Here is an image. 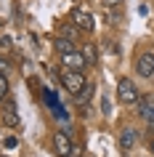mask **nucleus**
<instances>
[{
  "mask_svg": "<svg viewBox=\"0 0 154 157\" xmlns=\"http://www.w3.org/2000/svg\"><path fill=\"white\" fill-rule=\"evenodd\" d=\"M61 85H64L72 96H77V93H82V88L88 85V80H85L82 72H69V69H66V72L61 75Z\"/></svg>",
  "mask_w": 154,
  "mask_h": 157,
  "instance_id": "f257e3e1",
  "label": "nucleus"
},
{
  "mask_svg": "<svg viewBox=\"0 0 154 157\" xmlns=\"http://www.w3.org/2000/svg\"><path fill=\"white\" fill-rule=\"evenodd\" d=\"M117 99H120L122 104H136V101L141 99V93H138V88L133 85V80L122 77L120 83H117Z\"/></svg>",
  "mask_w": 154,
  "mask_h": 157,
  "instance_id": "f03ea898",
  "label": "nucleus"
},
{
  "mask_svg": "<svg viewBox=\"0 0 154 157\" xmlns=\"http://www.w3.org/2000/svg\"><path fill=\"white\" fill-rule=\"evenodd\" d=\"M61 67H66L69 72H82L88 67V61L80 51H69V53H61Z\"/></svg>",
  "mask_w": 154,
  "mask_h": 157,
  "instance_id": "7ed1b4c3",
  "label": "nucleus"
},
{
  "mask_svg": "<svg viewBox=\"0 0 154 157\" xmlns=\"http://www.w3.org/2000/svg\"><path fill=\"white\" fill-rule=\"evenodd\" d=\"M72 24L77 27V29H88V32H93V27H96V19H93V13H88V11L74 8V11H72Z\"/></svg>",
  "mask_w": 154,
  "mask_h": 157,
  "instance_id": "20e7f679",
  "label": "nucleus"
},
{
  "mask_svg": "<svg viewBox=\"0 0 154 157\" xmlns=\"http://www.w3.org/2000/svg\"><path fill=\"white\" fill-rule=\"evenodd\" d=\"M136 72L141 75V77H154V51H146V53L138 56Z\"/></svg>",
  "mask_w": 154,
  "mask_h": 157,
  "instance_id": "39448f33",
  "label": "nucleus"
},
{
  "mask_svg": "<svg viewBox=\"0 0 154 157\" xmlns=\"http://www.w3.org/2000/svg\"><path fill=\"white\" fill-rule=\"evenodd\" d=\"M53 149H56L58 157H66V155H69L72 141H69V133H66V131H56V133H53Z\"/></svg>",
  "mask_w": 154,
  "mask_h": 157,
  "instance_id": "423d86ee",
  "label": "nucleus"
},
{
  "mask_svg": "<svg viewBox=\"0 0 154 157\" xmlns=\"http://www.w3.org/2000/svg\"><path fill=\"white\" fill-rule=\"evenodd\" d=\"M136 141H138L136 128H122L120 131V149L122 152H130V149L136 147Z\"/></svg>",
  "mask_w": 154,
  "mask_h": 157,
  "instance_id": "0eeeda50",
  "label": "nucleus"
},
{
  "mask_svg": "<svg viewBox=\"0 0 154 157\" xmlns=\"http://www.w3.org/2000/svg\"><path fill=\"white\" fill-rule=\"evenodd\" d=\"M3 125H8V128H19V112H16V107L13 104H8V107L3 109Z\"/></svg>",
  "mask_w": 154,
  "mask_h": 157,
  "instance_id": "6e6552de",
  "label": "nucleus"
},
{
  "mask_svg": "<svg viewBox=\"0 0 154 157\" xmlns=\"http://www.w3.org/2000/svg\"><path fill=\"white\" fill-rule=\"evenodd\" d=\"M53 48H56L58 53H69V51H74V43H72V40H64V37H56Z\"/></svg>",
  "mask_w": 154,
  "mask_h": 157,
  "instance_id": "1a4fd4ad",
  "label": "nucleus"
},
{
  "mask_svg": "<svg viewBox=\"0 0 154 157\" xmlns=\"http://www.w3.org/2000/svg\"><path fill=\"white\" fill-rule=\"evenodd\" d=\"M77 35H80V32H77V27H74V24H64V27H61V37H64V40H77Z\"/></svg>",
  "mask_w": 154,
  "mask_h": 157,
  "instance_id": "9d476101",
  "label": "nucleus"
},
{
  "mask_svg": "<svg viewBox=\"0 0 154 157\" xmlns=\"http://www.w3.org/2000/svg\"><path fill=\"white\" fill-rule=\"evenodd\" d=\"M93 88H96V85H93V83H88L85 88H82V93H77V96H74V101H77V104H85V101H88L90 96H93Z\"/></svg>",
  "mask_w": 154,
  "mask_h": 157,
  "instance_id": "9b49d317",
  "label": "nucleus"
},
{
  "mask_svg": "<svg viewBox=\"0 0 154 157\" xmlns=\"http://www.w3.org/2000/svg\"><path fill=\"white\" fill-rule=\"evenodd\" d=\"M149 107H152V104H149V99H138V101H136V112H138L141 117L146 115V109H149Z\"/></svg>",
  "mask_w": 154,
  "mask_h": 157,
  "instance_id": "f8f14e48",
  "label": "nucleus"
},
{
  "mask_svg": "<svg viewBox=\"0 0 154 157\" xmlns=\"http://www.w3.org/2000/svg\"><path fill=\"white\" fill-rule=\"evenodd\" d=\"M6 93H8V77L0 72V101L6 99Z\"/></svg>",
  "mask_w": 154,
  "mask_h": 157,
  "instance_id": "ddd939ff",
  "label": "nucleus"
},
{
  "mask_svg": "<svg viewBox=\"0 0 154 157\" xmlns=\"http://www.w3.org/2000/svg\"><path fill=\"white\" fill-rule=\"evenodd\" d=\"M82 56H85V61H96V48L93 45H85L82 48Z\"/></svg>",
  "mask_w": 154,
  "mask_h": 157,
  "instance_id": "4468645a",
  "label": "nucleus"
},
{
  "mask_svg": "<svg viewBox=\"0 0 154 157\" xmlns=\"http://www.w3.org/2000/svg\"><path fill=\"white\" fill-rule=\"evenodd\" d=\"M144 120H146V123H149V125H152V128H154V107H149V109H146Z\"/></svg>",
  "mask_w": 154,
  "mask_h": 157,
  "instance_id": "2eb2a0df",
  "label": "nucleus"
},
{
  "mask_svg": "<svg viewBox=\"0 0 154 157\" xmlns=\"http://www.w3.org/2000/svg\"><path fill=\"white\" fill-rule=\"evenodd\" d=\"M66 157H82V147L72 144V149H69V155H66Z\"/></svg>",
  "mask_w": 154,
  "mask_h": 157,
  "instance_id": "dca6fc26",
  "label": "nucleus"
},
{
  "mask_svg": "<svg viewBox=\"0 0 154 157\" xmlns=\"http://www.w3.org/2000/svg\"><path fill=\"white\" fill-rule=\"evenodd\" d=\"M104 6H106V8H120L122 0H104Z\"/></svg>",
  "mask_w": 154,
  "mask_h": 157,
  "instance_id": "f3484780",
  "label": "nucleus"
},
{
  "mask_svg": "<svg viewBox=\"0 0 154 157\" xmlns=\"http://www.w3.org/2000/svg\"><path fill=\"white\" fill-rule=\"evenodd\" d=\"M101 112H104V115H109V112H112V107H109V99L101 101Z\"/></svg>",
  "mask_w": 154,
  "mask_h": 157,
  "instance_id": "a211bd4d",
  "label": "nucleus"
},
{
  "mask_svg": "<svg viewBox=\"0 0 154 157\" xmlns=\"http://www.w3.org/2000/svg\"><path fill=\"white\" fill-rule=\"evenodd\" d=\"M16 144H19V141L13 139V136H8V139H6V147H8V149H13V147H16Z\"/></svg>",
  "mask_w": 154,
  "mask_h": 157,
  "instance_id": "6ab92c4d",
  "label": "nucleus"
},
{
  "mask_svg": "<svg viewBox=\"0 0 154 157\" xmlns=\"http://www.w3.org/2000/svg\"><path fill=\"white\" fill-rule=\"evenodd\" d=\"M152 152H154V141H152Z\"/></svg>",
  "mask_w": 154,
  "mask_h": 157,
  "instance_id": "aec40b11",
  "label": "nucleus"
}]
</instances>
